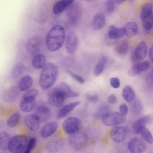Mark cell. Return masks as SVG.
<instances>
[{
	"label": "cell",
	"mask_w": 153,
	"mask_h": 153,
	"mask_svg": "<svg viewBox=\"0 0 153 153\" xmlns=\"http://www.w3.org/2000/svg\"><path fill=\"white\" fill-rule=\"evenodd\" d=\"M135 100L133 101L132 105V110L133 113L135 114L138 115L141 112L142 110V105L140 100Z\"/></svg>",
	"instance_id": "e575fe53"
},
{
	"label": "cell",
	"mask_w": 153,
	"mask_h": 153,
	"mask_svg": "<svg viewBox=\"0 0 153 153\" xmlns=\"http://www.w3.org/2000/svg\"><path fill=\"white\" fill-rule=\"evenodd\" d=\"M123 28L125 35L128 37L135 36L138 32V26L137 24L134 22H128Z\"/></svg>",
	"instance_id": "cb8c5ba5"
},
{
	"label": "cell",
	"mask_w": 153,
	"mask_h": 153,
	"mask_svg": "<svg viewBox=\"0 0 153 153\" xmlns=\"http://www.w3.org/2000/svg\"><path fill=\"white\" fill-rule=\"evenodd\" d=\"M125 35L123 28H118L114 25H110L109 27L107 37L114 40H117Z\"/></svg>",
	"instance_id": "ac0fdd59"
},
{
	"label": "cell",
	"mask_w": 153,
	"mask_h": 153,
	"mask_svg": "<svg viewBox=\"0 0 153 153\" xmlns=\"http://www.w3.org/2000/svg\"><path fill=\"white\" fill-rule=\"evenodd\" d=\"M127 132L126 129L121 126L114 127L111 130L110 136L112 140L116 143L123 141L126 138Z\"/></svg>",
	"instance_id": "30bf717a"
},
{
	"label": "cell",
	"mask_w": 153,
	"mask_h": 153,
	"mask_svg": "<svg viewBox=\"0 0 153 153\" xmlns=\"http://www.w3.org/2000/svg\"><path fill=\"white\" fill-rule=\"evenodd\" d=\"M120 113L126 117L128 112V108L127 105L125 104H121L119 106Z\"/></svg>",
	"instance_id": "f6af8a7d"
},
{
	"label": "cell",
	"mask_w": 153,
	"mask_h": 153,
	"mask_svg": "<svg viewBox=\"0 0 153 153\" xmlns=\"http://www.w3.org/2000/svg\"><path fill=\"white\" fill-rule=\"evenodd\" d=\"M65 39L64 27L56 25L52 27L46 36V44L48 49L51 51L59 50L62 46Z\"/></svg>",
	"instance_id": "6da1fadb"
},
{
	"label": "cell",
	"mask_w": 153,
	"mask_h": 153,
	"mask_svg": "<svg viewBox=\"0 0 153 153\" xmlns=\"http://www.w3.org/2000/svg\"><path fill=\"white\" fill-rule=\"evenodd\" d=\"M24 121L27 127L32 131H36L40 127V121L35 114L27 115L25 117Z\"/></svg>",
	"instance_id": "8fae6325"
},
{
	"label": "cell",
	"mask_w": 153,
	"mask_h": 153,
	"mask_svg": "<svg viewBox=\"0 0 153 153\" xmlns=\"http://www.w3.org/2000/svg\"><path fill=\"white\" fill-rule=\"evenodd\" d=\"M126 116L118 112H107L101 117L102 123L107 126H114L123 123Z\"/></svg>",
	"instance_id": "5b68a950"
},
{
	"label": "cell",
	"mask_w": 153,
	"mask_h": 153,
	"mask_svg": "<svg viewBox=\"0 0 153 153\" xmlns=\"http://www.w3.org/2000/svg\"><path fill=\"white\" fill-rule=\"evenodd\" d=\"M128 44L127 41L123 40L120 42L116 46L115 50L116 52L120 55H124L127 52Z\"/></svg>",
	"instance_id": "f546056e"
},
{
	"label": "cell",
	"mask_w": 153,
	"mask_h": 153,
	"mask_svg": "<svg viewBox=\"0 0 153 153\" xmlns=\"http://www.w3.org/2000/svg\"><path fill=\"white\" fill-rule=\"evenodd\" d=\"M67 72L74 79L79 83L82 84L84 83V80L81 76L69 70H67Z\"/></svg>",
	"instance_id": "60d3db41"
},
{
	"label": "cell",
	"mask_w": 153,
	"mask_h": 153,
	"mask_svg": "<svg viewBox=\"0 0 153 153\" xmlns=\"http://www.w3.org/2000/svg\"><path fill=\"white\" fill-rule=\"evenodd\" d=\"M141 72L137 64L132 66L129 69L128 74L129 76H134L138 75Z\"/></svg>",
	"instance_id": "f35d334b"
},
{
	"label": "cell",
	"mask_w": 153,
	"mask_h": 153,
	"mask_svg": "<svg viewBox=\"0 0 153 153\" xmlns=\"http://www.w3.org/2000/svg\"><path fill=\"white\" fill-rule=\"evenodd\" d=\"M21 117L19 113L16 112L12 114L8 119L7 124L10 128L15 127L18 124Z\"/></svg>",
	"instance_id": "4dcf8cb0"
},
{
	"label": "cell",
	"mask_w": 153,
	"mask_h": 153,
	"mask_svg": "<svg viewBox=\"0 0 153 153\" xmlns=\"http://www.w3.org/2000/svg\"><path fill=\"white\" fill-rule=\"evenodd\" d=\"M37 143V140L35 137L31 138L27 143L26 149L24 153H29L35 147Z\"/></svg>",
	"instance_id": "74e56055"
},
{
	"label": "cell",
	"mask_w": 153,
	"mask_h": 153,
	"mask_svg": "<svg viewBox=\"0 0 153 153\" xmlns=\"http://www.w3.org/2000/svg\"><path fill=\"white\" fill-rule=\"evenodd\" d=\"M46 59L45 56L42 54L36 55L32 60V66L37 69L42 68L46 65Z\"/></svg>",
	"instance_id": "d4e9b609"
},
{
	"label": "cell",
	"mask_w": 153,
	"mask_h": 153,
	"mask_svg": "<svg viewBox=\"0 0 153 153\" xmlns=\"http://www.w3.org/2000/svg\"><path fill=\"white\" fill-rule=\"evenodd\" d=\"M80 103L81 101H78L64 105L59 111L57 115V118L60 119L64 117Z\"/></svg>",
	"instance_id": "e0dca14e"
},
{
	"label": "cell",
	"mask_w": 153,
	"mask_h": 153,
	"mask_svg": "<svg viewBox=\"0 0 153 153\" xmlns=\"http://www.w3.org/2000/svg\"><path fill=\"white\" fill-rule=\"evenodd\" d=\"M122 96L124 100L128 103L133 102L136 98L134 91L131 86L129 85H126L123 89Z\"/></svg>",
	"instance_id": "7402d4cb"
},
{
	"label": "cell",
	"mask_w": 153,
	"mask_h": 153,
	"mask_svg": "<svg viewBox=\"0 0 153 153\" xmlns=\"http://www.w3.org/2000/svg\"><path fill=\"white\" fill-rule=\"evenodd\" d=\"M108 108L107 106L105 105L100 107L95 113V116L97 117H100V116L102 117L104 114L107 113L106 111H107Z\"/></svg>",
	"instance_id": "ab89813d"
},
{
	"label": "cell",
	"mask_w": 153,
	"mask_h": 153,
	"mask_svg": "<svg viewBox=\"0 0 153 153\" xmlns=\"http://www.w3.org/2000/svg\"><path fill=\"white\" fill-rule=\"evenodd\" d=\"M142 25L143 28L147 30H150L153 27V15L142 20Z\"/></svg>",
	"instance_id": "8d00e7d4"
},
{
	"label": "cell",
	"mask_w": 153,
	"mask_h": 153,
	"mask_svg": "<svg viewBox=\"0 0 153 153\" xmlns=\"http://www.w3.org/2000/svg\"><path fill=\"white\" fill-rule=\"evenodd\" d=\"M66 8L64 3L61 0L56 2L53 5V12L55 15H59L62 13Z\"/></svg>",
	"instance_id": "1f68e13d"
},
{
	"label": "cell",
	"mask_w": 153,
	"mask_h": 153,
	"mask_svg": "<svg viewBox=\"0 0 153 153\" xmlns=\"http://www.w3.org/2000/svg\"><path fill=\"white\" fill-rule=\"evenodd\" d=\"M117 97L114 94L110 95L108 98L107 102L110 104H114L117 102Z\"/></svg>",
	"instance_id": "bcb514c9"
},
{
	"label": "cell",
	"mask_w": 153,
	"mask_h": 153,
	"mask_svg": "<svg viewBox=\"0 0 153 153\" xmlns=\"http://www.w3.org/2000/svg\"><path fill=\"white\" fill-rule=\"evenodd\" d=\"M35 114L38 116L40 122H45L49 118L51 111L47 106L44 105L38 106L36 109Z\"/></svg>",
	"instance_id": "2e32d148"
},
{
	"label": "cell",
	"mask_w": 153,
	"mask_h": 153,
	"mask_svg": "<svg viewBox=\"0 0 153 153\" xmlns=\"http://www.w3.org/2000/svg\"><path fill=\"white\" fill-rule=\"evenodd\" d=\"M126 0H115V1L118 4H121Z\"/></svg>",
	"instance_id": "681fc988"
},
{
	"label": "cell",
	"mask_w": 153,
	"mask_h": 153,
	"mask_svg": "<svg viewBox=\"0 0 153 153\" xmlns=\"http://www.w3.org/2000/svg\"><path fill=\"white\" fill-rule=\"evenodd\" d=\"M152 120L150 116L147 115L141 117L136 120L133 124V131L136 134H139L142 129Z\"/></svg>",
	"instance_id": "5bb4252c"
},
{
	"label": "cell",
	"mask_w": 153,
	"mask_h": 153,
	"mask_svg": "<svg viewBox=\"0 0 153 153\" xmlns=\"http://www.w3.org/2000/svg\"><path fill=\"white\" fill-rule=\"evenodd\" d=\"M65 4L67 7L71 6L73 4L74 0H62Z\"/></svg>",
	"instance_id": "7dc6e473"
},
{
	"label": "cell",
	"mask_w": 153,
	"mask_h": 153,
	"mask_svg": "<svg viewBox=\"0 0 153 153\" xmlns=\"http://www.w3.org/2000/svg\"><path fill=\"white\" fill-rule=\"evenodd\" d=\"M77 38L73 32L68 33L66 37L65 47L67 51L70 53L73 54L75 52L77 46Z\"/></svg>",
	"instance_id": "7c38bea8"
},
{
	"label": "cell",
	"mask_w": 153,
	"mask_h": 153,
	"mask_svg": "<svg viewBox=\"0 0 153 153\" xmlns=\"http://www.w3.org/2000/svg\"><path fill=\"white\" fill-rule=\"evenodd\" d=\"M28 142V137L24 134H19L11 137L8 149L11 153H24Z\"/></svg>",
	"instance_id": "3957f363"
},
{
	"label": "cell",
	"mask_w": 153,
	"mask_h": 153,
	"mask_svg": "<svg viewBox=\"0 0 153 153\" xmlns=\"http://www.w3.org/2000/svg\"><path fill=\"white\" fill-rule=\"evenodd\" d=\"M88 141V137L84 133L78 132L70 135L69 142L71 147L76 150H80L84 148Z\"/></svg>",
	"instance_id": "277c9868"
},
{
	"label": "cell",
	"mask_w": 153,
	"mask_h": 153,
	"mask_svg": "<svg viewBox=\"0 0 153 153\" xmlns=\"http://www.w3.org/2000/svg\"><path fill=\"white\" fill-rule=\"evenodd\" d=\"M57 127V124L55 122L51 121L46 123L42 128L41 136L43 138L51 136L56 131Z\"/></svg>",
	"instance_id": "9a60e30c"
},
{
	"label": "cell",
	"mask_w": 153,
	"mask_h": 153,
	"mask_svg": "<svg viewBox=\"0 0 153 153\" xmlns=\"http://www.w3.org/2000/svg\"><path fill=\"white\" fill-rule=\"evenodd\" d=\"M36 104V99H28L22 98L20 103V108L23 112H29L34 109Z\"/></svg>",
	"instance_id": "603a6c76"
},
{
	"label": "cell",
	"mask_w": 153,
	"mask_h": 153,
	"mask_svg": "<svg viewBox=\"0 0 153 153\" xmlns=\"http://www.w3.org/2000/svg\"><path fill=\"white\" fill-rule=\"evenodd\" d=\"M58 74L57 66L52 63L46 64L41 71L39 78V84L44 90L51 88L54 84Z\"/></svg>",
	"instance_id": "7a4b0ae2"
},
{
	"label": "cell",
	"mask_w": 153,
	"mask_h": 153,
	"mask_svg": "<svg viewBox=\"0 0 153 153\" xmlns=\"http://www.w3.org/2000/svg\"><path fill=\"white\" fill-rule=\"evenodd\" d=\"M39 91L36 89H32L26 91L23 95L22 98L35 99L39 94Z\"/></svg>",
	"instance_id": "d590c367"
},
{
	"label": "cell",
	"mask_w": 153,
	"mask_h": 153,
	"mask_svg": "<svg viewBox=\"0 0 153 153\" xmlns=\"http://www.w3.org/2000/svg\"><path fill=\"white\" fill-rule=\"evenodd\" d=\"M115 4L114 0H108L107 2L106 10L108 13H111L114 11Z\"/></svg>",
	"instance_id": "7bdbcfd3"
},
{
	"label": "cell",
	"mask_w": 153,
	"mask_h": 153,
	"mask_svg": "<svg viewBox=\"0 0 153 153\" xmlns=\"http://www.w3.org/2000/svg\"><path fill=\"white\" fill-rule=\"evenodd\" d=\"M110 83L111 86L114 88H117L120 86V82L119 79L117 77L111 78Z\"/></svg>",
	"instance_id": "ee69618b"
},
{
	"label": "cell",
	"mask_w": 153,
	"mask_h": 153,
	"mask_svg": "<svg viewBox=\"0 0 153 153\" xmlns=\"http://www.w3.org/2000/svg\"><path fill=\"white\" fill-rule=\"evenodd\" d=\"M48 99L49 103L51 105L56 107H61L65 99L62 95L53 88L49 91Z\"/></svg>",
	"instance_id": "ba28073f"
},
{
	"label": "cell",
	"mask_w": 153,
	"mask_h": 153,
	"mask_svg": "<svg viewBox=\"0 0 153 153\" xmlns=\"http://www.w3.org/2000/svg\"><path fill=\"white\" fill-rule=\"evenodd\" d=\"M62 95L65 98L78 97L79 93L73 91L65 82H62L53 88Z\"/></svg>",
	"instance_id": "52a82bcc"
},
{
	"label": "cell",
	"mask_w": 153,
	"mask_h": 153,
	"mask_svg": "<svg viewBox=\"0 0 153 153\" xmlns=\"http://www.w3.org/2000/svg\"><path fill=\"white\" fill-rule=\"evenodd\" d=\"M149 57L150 60L153 61V47H151L149 51Z\"/></svg>",
	"instance_id": "c3c4849f"
},
{
	"label": "cell",
	"mask_w": 153,
	"mask_h": 153,
	"mask_svg": "<svg viewBox=\"0 0 153 153\" xmlns=\"http://www.w3.org/2000/svg\"><path fill=\"white\" fill-rule=\"evenodd\" d=\"M81 124V121L79 118L70 117L64 121L62 128L65 132L70 136L78 132L80 129Z\"/></svg>",
	"instance_id": "8992f818"
},
{
	"label": "cell",
	"mask_w": 153,
	"mask_h": 153,
	"mask_svg": "<svg viewBox=\"0 0 153 153\" xmlns=\"http://www.w3.org/2000/svg\"><path fill=\"white\" fill-rule=\"evenodd\" d=\"M11 137L6 132H0V149L4 151L8 149V145Z\"/></svg>",
	"instance_id": "4316f807"
},
{
	"label": "cell",
	"mask_w": 153,
	"mask_h": 153,
	"mask_svg": "<svg viewBox=\"0 0 153 153\" xmlns=\"http://www.w3.org/2000/svg\"><path fill=\"white\" fill-rule=\"evenodd\" d=\"M137 64L141 72L148 70L150 66L149 63L147 61H143Z\"/></svg>",
	"instance_id": "b9f144b4"
},
{
	"label": "cell",
	"mask_w": 153,
	"mask_h": 153,
	"mask_svg": "<svg viewBox=\"0 0 153 153\" xmlns=\"http://www.w3.org/2000/svg\"><path fill=\"white\" fill-rule=\"evenodd\" d=\"M33 83V79L32 77L28 75H25L20 79L18 87L21 91H26L31 87Z\"/></svg>",
	"instance_id": "ffe728a7"
},
{
	"label": "cell",
	"mask_w": 153,
	"mask_h": 153,
	"mask_svg": "<svg viewBox=\"0 0 153 153\" xmlns=\"http://www.w3.org/2000/svg\"><path fill=\"white\" fill-rule=\"evenodd\" d=\"M147 51V47L146 44L144 42H141L136 47L134 53L137 60H142L146 57Z\"/></svg>",
	"instance_id": "44dd1931"
},
{
	"label": "cell",
	"mask_w": 153,
	"mask_h": 153,
	"mask_svg": "<svg viewBox=\"0 0 153 153\" xmlns=\"http://www.w3.org/2000/svg\"><path fill=\"white\" fill-rule=\"evenodd\" d=\"M85 97L88 102L92 103L97 102L98 99V94L97 93L94 91L87 92L85 94Z\"/></svg>",
	"instance_id": "836d02e7"
},
{
	"label": "cell",
	"mask_w": 153,
	"mask_h": 153,
	"mask_svg": "<svg viewBox=\"0 0 153 153\" xmlns=\"http://www.w3.org/2000/svg\"><path fill=\"white\" fill-rule=\"evenodd\" d=\"M143 138L147 143L152 144L153 142L152 135L146 127H143L141 130L140 133Z\"/></svg>",
	"instance_id": "d6a6232c"
},
{
	"label": "cell",
	"mask_w": 153,
	"mask_h": 153,
	"mask_svg": "<svg viewBox=\"0 0 153 153\" xmlns=\"http://www.w3.org/2000/svg\"><path fill=\"white\" fill-rule=\"evenodd\" d=\"M146 145L142 140L138 138L131 139L128 142V148L132 153H140L143 152L146 150Z\"/></svg>",
	"instance_id": "9c48e42d"
},
{
	"label": "cell",
	"mask_w": 153,
	"mask_h": 153,
	"mask_svg": "<svg viewBox=\"0 0 153 153\" xmlns=\"http://www.w3.org/2000/svg\"><path fill=\"white\" fill-rule=\"evenodd\" d=\"M107 61L105 56H102L96 65L94 70V73L95 76L100 75L104 71Z\"/></svg>",
	"instance_id": "f1b7e54d"
},
{
	"label": "cell",
	"mask_w": 153,
	"mask_h": 153,
	"mask_svg": "<svg viewBox=\"0 0 153 153\" xmlns=\"http://www.w3.org/2000/svg\"><path fill=\"white\" fill-rule=\"evenodd\" d=\"M153 15V6L152 4L146 3L143 6L140 12V17L142 20Z\"/></svg>",
	"instance_id": "83f0119b"
},
{
	"label": "cell",
	"mask_w": 153,
	"mask_h": 153,
	"mask_svg": "<svg viewBox=\"0 0 153 153\" xmlns=\"http://www.w3.org/2000/svg\"><path fill=\"white\" fill-rule=\"evenodd\" d=\"M24 70V66L21 63H15L12 67L11 71L12 76L14 79L19 78L23 74Z\"/></svg>",
	"instance_id": "484cf974"
},
{
	"label": "cell",
	"mask_w": 153,
	"mask_h": 153,
	"mask_svg": "<svg viewBox=\"0 0 153 153\" xmlns=\"http://www.w3.org/2000/svg\"><path fill=\"white\" fill-rule=\"evenodd\" d=\"M105 22V18L104 14L102 13H98L94 16L93 19V27L96 30H100L104 27Z\"/></svg>",
	"instance_id": "d6986e66"
},
{
	"label": "cell",
	"mask_w": 153,
	"mask_h": 153,
	"mask_svg": "<svg viewBox=\"0 0 153 153\" xmlns=\"http://www.w3.org/2000/svg\"><path fill=\"white\" fill-rule=\"evenodd\" d=\"M41 39L37 37L30 38L27 41L26 48L27 51L30 54H34L39 51L41 45Z\"/></svg>",
	"instance_id": "4fadbf2b"
}]
</instances>
